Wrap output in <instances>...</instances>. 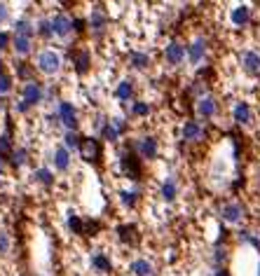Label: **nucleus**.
Returning <instances> with one entry per match:
<instances>
[{
    "instance_id": "43",
    "label": "nucleus",
    "mask_w": 260,
    "mask_h": 276,
    "mask_svg": "<svg viewBox=\"0 0 260 276\" xmlns=\"http://www.w3.org/2000/svg\"><path fill=\"white\" fill-rule=\"evenodd\" d=\"M17 110H19V113H28V110H31V105H28L26 101H19V103H17Z\"/></svg>"
},
{
    "instance_id": "12",
    "label": "nucleus",
    "mask_w": 260,
    "mask_h": 276,
    "mask_svg": "<svg viewBox=\"0 0 260 276\" xmlns=\"http://www.w3.org/2000/svg\"><path fill=\"white\" fill-rule=\"evenodd\" d=\"M216 110H218V105H216V98L213 96H199L197 98V115L199 117H213L216 115Z\"/></svg>"
},
{
    "instance_id": "31",
    "label": "nucleus",
    "mask_w": 260,
    "mask_h": 276,
    "mask_svg": "<svg viewBox=\"0 0 260 276\" xmlns=\"http://www.w3.org/2000/svg\"><path fill=\"white\" fill-rule=\"evenodd\" d=\"M68 227H70V232H73V234H85V220L78 218L75 213H70V215H68Z\"/></svg>"
},
{
    "instance_id": "44",
    "label": "nucleus",
    "mask_w": 260,
    "mask_h": 276,
    "mask_svg": "<svg viewBox=\"0 0 260 276\" xmlns=\"http://www.w3.org/2000/svg\"><path fill=\"white\" fill-rule=\"evenodd\" d=\"M216 276H230V272H227L225 267H218V269H216Z\"/></svg>"
},
{
    "instance_id": "18",
    "label": "nucleus",
    "mask_w": 260,
    "mask_h": 276,
    "mask_svg": "<svg viewBox=\"0 0 260 276\" xmlns=\"http://www.w3.org/2000/svg\"><path fill=\"white\" fill-rule=\"evenodd\" d=\"M232 115H234V122H237V124H248V122H251V105L244 103V101H239V103L234 105Z\"/></svg>"
},
{
    "instance_id": "39",
    "label": "nucleus",
    "mask_w": 260,
    "mask_h": 276,
    "mask_svg": "<svg viewBox=\"0 0 260 276\" xmlns=\"http://www.w3.org/2000/svg\"><path fill=\"white\" fill-rule=\"evenodd\" d=\"M10 42H12L10 33H7V31H0V52H2V49H7V47H10Z\"/></svg>"
},
{
    "instance_id": "29",
    "label": "nucleus",
    "mask_w": 260,
    "mask_h": 276,
    "mask_svg": "<svg viewBox=\"0 0 260 276\" xmlns=\"http://www.w3.org/2000/svg\"><path fill=\"white\" fill-rule=\"evenodd\" d=\"M33 178H35L40 185H47V187L54 183V173L50 171V169H35V171H33Z\"/></svg>"
},
{
    "instance_id": "41",
    "label": "nucleus",
    "mask_w": 260,
    "mask_h": 276,
    "mask_svg": "<svg viewBox=\"0 0 260 276\" xmlns=\"http://www.w3.org/2000/svg\"><path fill=\"white\" fill-rule=\"evenodd\" d=\"M85 28H87V21H85V19H73V31H75V33H85Z\"/></svg>"
},
{
    "instance_id": "42",
    "label": "nucleus",
    "mask_w": 260,
    "mask_h": 276,
    "mask_svg": "<svg viewBox=\"0 0 260 276\" xmlns=\"http://www.w3.org/2000/svg\"><path fill=\"white\" fill-rule=\"evenodd\" d=\"M7 16H10V7H7L5 2H0V24H5Z\"/></svg>"
},
{
    "instance_id": "11",
    "label": "nucleus",
    "mask_w": 260,
    "mask_h": 276,
    "mask_svg": "<svg viewBox=\"0 0 260 276\" xmlns=\"http://www.w3.org/2000/svg\"><path fill=\"white\" fill-rule=\"evenodd\" d=\"M14 147H12V122L7 117V131L0 136V159H5L10 164V157H12Z\"/></svg>"
},
{
    "instance_id": "21",
    "label": "nucleus",
    "mask_w": 260,
    "mask_h": 276,
    "mask_svg": "<svg viewBox=\"0 0 260 276\" xmlns=\"http://www.w3.org/2000/svg\"><path fill=\"white\" fill-rule=\"evenodd\" d=\"M131 274L136 276H155V269L148 260H134L131 262Z\"/></svg>"
},
{
    "instance_id": "7",
    "label": "nucleus",
    "mask_w": 260,
    "mask_h": 276,
    "mask_svg": "<svg viewBox=\"0 0 260 276\" xmlns=\"http://www.w3.org/2000/svg\"><path fill=\"white\" fill-rule=\"evenodd\" d=\"M136 155L143 159H155L157 157V141L153 136H143L136 141Z\"/></svg>"
},
{
    "instance_id": "19",
    "label": "nucleus",
    "mask_w": 260,
    "mask_h": 276,
    "mask_svg": "<svg viewBox=\"0 0 260 276\" xmlns=\"http://www.w3.org/2000/svg\"><path fill=\"white\" fill-rule=\"evenodd\" d=\"M96 33H101L105 28V14H104V10H101V5H96L94 10H91V16H89V21H87Z\"/></svg>"
},
{
    "instance_id": "1",
    "label": "nucleus",
    "mask_w": 260,
    "mask_h": 276,
    "mask_svg": "<svg viewBox=\"0 0 260 276\" xmlns=\"http://www.w3.org/2000/svg\"><path fill=\"white\" fill-rule=\"evenodd\" d=\"M80 157L85 159L87 164H99L101 157H104V145L99 138H94V136H85L82 141H80Z\"/></svg>"
},
{
    "instance_id": "3",
    "label": "nucleus",
    "mask_w": 260,
    "mask_h": 276,
    "mask_svg": "<svg viewBox=\"0 0 260 276\" xmlns=\"http://www.w3.org/2000/svg\"><path fill=\"white\" fill-rule=\"evenodd\" d=\"M35 64H38L40 73H45V75H54V73L61 70V56L54 52V49H42V52L38 54V59H35Z\"/></svg>"
},
{
    "instance_id": "15",
    "label": "nucleus",
    "mask_w": 260,
    "mask_h": 276,
    "mask_svg": "<svg viewBox=\"0 0 260 276\" xmlns=\"http://www.w3.org/2000/svg\"><path fill=\"white\" fill-rule=\"evenodd\" d=\"M204 54H207V40H195L190 45V49H188V59H190L192 66H199L202 59H204Z\"/></svg>"
},
{
    "instance_id": "17",
    "label": "nucleus",
    "mask_w": 260,
    "mask_h": 276,
    "mask_svg": "<svg viewBox=\"0 0 260 276\" xmlns=\"http://www.w3.org/2000/svg\"><path fill=\"white\" fill-rule=\"evenodd\" d=\"M251 19V7L248 5H237L232 10V24L234 26H246Z\"/></svg>"
},
{
    "instance_id": "13",
    "label": "nucleus",
    "mask_w": 260,
    "mask_h": 276,
    "mask_svg": "<svg viewBox=\"0 0 260 276\" xmlns=\"http://www.w3.org/2000/svg\"><path fill=\"white\" fill-rule=\"evenodd\" d=\"M242 68L248 75H260V54L258 52H244L242 54Z\"/></svg>"
},
{
    "instance_id": "40",
    "label": "nucleus",
    "mask_w": 260,
    "mask_h": 276,
    "mask_svg": "<svg viewBox=\"0 0 260 276\" xmlns=\"http://www.w3.org/2000/svg\"><path fill=\"white\" fill-rule=\"evenodd\" d=\"M17 73H19V78H21V80H28V82H31V68H28L26 64H19Z\"/></svg>"
},
{
    "instance_id": "46",
    "label": "nucleus",
    "mask_w": 260,
    "mask_h": 276,
    "mask_svg": "<svg viewBox=\"0 0 260 276\" xmlns=\"http://www.w3.org/2000/svg\"><path fill=\"white\" fill-rule=\"evenodd\" d=\"M0 75H5V64H2V59H0Z\"/></svg>"
},
{
    "instance_id": "8",
    "label": "nucleus",
    "mask_w": 260,
    "mask_h": 276,
    "mask_svg": "<svg viewBox=\"0 0 260 276\" xmlns=\"http://www.w3.org/2000/svg\"><path fill=\"white\" fill-rule=\"evenodd\" d=\"M183 59H185V47H183L181 42H169L167 45V49H164V61L169 64V66H178L183 64Z\"/></svg>"
},
{
    "instance_id": "27",
    "label": "nucleus",
    "mask_w": 260,
    "mask_h": 276,
    "mask_svg": "<svg viewBox=\"0 0 260 276\" xmlns=\"http://www.w3.org/2000/svg\"><path fill=\"white\" fill-rule=\"evenodd\" d=\"M28 162V152H26V147H17L12 152V157H10V164H12L14 169H21L24 164Z\"/></svg>"
},
{
    "instance_id": "28",
    "label": "nucleus",
    "mask_w": 260,
    "mask_h": 276,
    "mask_svg": "<svg viewBox=\"0 0 260 276\" xmlns=\"http://www.w3.org/2000/svg\"><path fill=\"white\" fill-rule=\"evenodd\" d=\"M33 31H35V28L31 26V21H26V19H19V21L14 24V35H24V38H33Z\"/></svg>"
},
{
    "instance_id": "6",
    "label": "nucleus",
    "mask_w": 260,
    "mask_h": 276,
    "mask_svg": "<svg viewBox=\"0 0 260 276\" xmlns=\"http://www.w3.org/2000/svg\"><path fill=\"white\" fill-rule=\"evenodd\" d=\"M204 136H207V129H204V124L202 122H197V119H188L185 124H183V138L185 141H204Z\"/></svg>"
},
{
    "instance_id": "16",
    "label": "nucleus",
    "mask_w": 260,
    "mask_h": 276,
    "mask_svg": "<svg viewBox=\"0 0 260 276\" xmlns=\"http://www.w3.org/2000/svg\"><path fill=\"white\" fill-rule=\"evenodd\" d=\"M73 64H75V70H78V75H85L87 70H89V64H91V56L87 49H78V52L73 54Z\"/></svg>"
},
{
    "instance_id": "35",
    "label": "nucleus",
    "mask_w": 260,
    "mask_h": 276,
    "mask_svg": "<svg viewBox=\"0 0 260 276\" xmlns=\"http://www.w3.org/2000/svg\"><path fill=\"white\" fill-rule=\"evenodd\" d=\"M131 113H134V115H139V117H143V115H148V113H150V105L143 103V101H136V103H134V108H131Z\"/></svg>"
},
{
    "instance_id": "37",
    "label": "nucleus",
    "mask_w": 260,
    "mask_h": 276,
    "mask_svg": "<svg viewBox=\"0 0 260 276\" xmlns=\"http://www.w3.org/2000/svg\"><path fill=\"white\" fill-rule=\"evenodd\" d=\"M7 250H10V237L5 229H0V255H5Z\"/></svg>"
},
{
    "instance_id": "2",
    "label": "nucleus",
    "mask_w": 260,
    "mask_h": 276,
    "mask_svg": "<svg viewBox=\"0 0 260 276\" xmlns=\"http://www.w3.org/2000/svg\"><path fill=\"white\" fill-rule=\"evenodd\" d=\"M120 169L122 173L131 178V180H139L143 176V169H141V162H139V155L134 150H122L120 152Z\"/></svg>"
},
{
    "instance_id": "9",
    "label": "nucleus",
    "mask_w": 260,
    "mask_h": 276,
    "mask_svg": "<svg viewBox=\"0 0 260 276\" xmlns=\"http://www.w3.org/2000/svg\"><path fill=\"white\" fill-rule=\"evenodd\" d=\"M221 215L223 220H227V223H239L244 218V206L239 201H227V204H223Z\"/></svg>"
},
{
    "instance_id": "23",
    "label": "nucleus",
    "mask_w": 260,
    "mask_h": 276,
    "mask_svg": "<svg viewBox=\"0 0 260 276\" xmlns=\"http://www.w3.org/2000/svg\"><path fill=\"white\" fill-rule=\"evenodd\" d=\"M159 195H162V199H164V201H173V199H176V195H178V190H176V180H173V178H167V180L162 183Z\"/></svg>"
},
{
    "instance_id": "20",
    "label": "nucleus",
    "mask_w": 260,
    "mask_h": 276,
    "mask_svg": "<svg viewBox=\"0 0 260 276\" xmlns=\"http://www.w3.org/2000/svg\"><path fill=\"white\" fill-rule=\"evenodd\" d=\"M54 166H56L59 171H66V169L70 166V152L66 150L64 145L54 150Z\"/></svg>"
},
{
    "instance_id": "30",
    "label": "nucleus",
    "mask_w": 260,
    "mask_h": 276,
    "mask_svg": "<svg viewBox=\"0 0 260 276\" xmlns=\"http://www.w3.org/2000/svg\"><path fill=\"white\" fill-rule=\"evenodd\" d=\"M38 35L45 40H50L54 35V28H52V19H40L38 21Z\"/></svg>"
},
{
    "instance_id": "26",
    "label": "nucleus",
    "mask_w": 260,
    "mask_h": 276,
    "mask_svg": "<svg viewBox=\"0 0 260 276\" xmlns=\"http://www.w3.org/2000/svg\"><path fill=\"white\" fill-rule=\"evenodd\" d=\"M129 64L134 68H139V70H143V68L150 66V56L143 52H131L129 54Z\"/></svg>"
},
{
    "instance_id": "36",
    "label": "nucleus",
    "mask_w": 260,
    "mask_h": 276,
    "mask_svg": "<svg viewBox=\"0 0 260 276\" xmlns=\"http://www.w3.org/2000/svg\"><path fill=\"white\" fill-rule=\"evenodd\" d=\"M12 92V78L5 73V75H0V94H10Z\"/></svg>"
},
{
    "instance_id": "45",
    "label": "nucleus",
    "mask_w": 260,
    "mask_h": 276,
    "mask_svg": "<svg viewBox=\"0 0 260 276\" xmlns=\"http://www.w3.org/2000/svg\"><path fill=\"white\" fill-rule=\"evenodd\" d=\"M5 171H7V162L0 159V176H5Z\"/></svg>"
},
{
    "instance_id": "38",
    "label": "nucleus",
    "mask_w": 260,
    "mask_h": 276,
    "mask_svg": "<svg viewBox=\"0 0 260 276\" xmlns=\"http://www.w3.org/2000/svg\"><path fill=\"white\" fill-rule=\"evenodd\" d=\"M110 124H113V129H115L117 133H124L127 131V122L122 117H110Z\"/></svg>"
},
{
    "instance_id": "4",
    "label": "nucleus",
    "mask_w": 260,
    "mask_h": 276,
    "mask_svg": "<svg viewBox=\"0 0 260 276\" xmlns=\"http://www.w3.org/2000/svg\"><path fill=\"white\" fill-rule=\"evenodd\" d=\"M56 117H59V122L64 124L68 131H75V129H78V110L73 108V103H68V101H59Z\"/></svg>"
},
{
    "instance_id": "32",
    "label": "nucleus",
    "mask_w": 260,
    "mask_h": 276,
    "mask_svg": "<svg viewBox=\"0 0 260 276\" xmlns=\"http://www.w3.org/2000/svg\"><path fill=\"white\" fill-rule=\"evenodd\" d=\"M120 201H122V204H124V206H136V201H139V195H136V192H129V190H122V192H120Z\"/></svg>"
},
{
    "instance_id": "14",
    "label": "nucleus",
    "mask_w": 260,
    "mask_h": 276,
    "mask_svg": "<svg viewBox=\"0 0 260 276\" xmlns=\"http://www.w3.org/2000/svg\"><path fill=\"white\" fill-rule=\"evenodd\" d=\"M115 232L122 244H129V246H136V244H139V229H136V225H120Z\"/></svg>"
},
{
    "instance_id": "22",
    "label": "nucleus",
    "mask_w": 260,
    "mask_h": 276,
    "mask_svg": "<svg viewBox=\"0 0 260 276\" xmlns=\"http://www.w3.org/2000/svg\"><path fill=\"white\" fill-rule=\"evenodd\" d=\"M91 267H94L96 272H104V274H108V272L113 269L110 260L105 258L104 253H94V255H91Z\"/></svg>"
},
{
    "instance_id": "25",
    "label": "nucleus",
    "mask_w": 260,
    "mask_h": 276,
    "mask_svg": "<svg viewBox=\"0 0 260 276\" xmlns=\"http://www.w3.org/2000/svg\"><path fill=\"white\" fill-rule=\"evenodd\" d=\"M12 45H14V52L19 54V56H26V54L31 52V38H24V35H14Z\"/></svg>"
},
{
    "instance_id": "5",
    "label": "nucleus",
    "mask_w": 260,
    "mask_h": 276,
    "mask_svg": "<svg viewBox=\"0 0 260 276\" xmlns=\"http://www.w3.org/2000/svg\"><path fill=\"white\" fill-rule=\"evenodd\" d=\"M42 96H45V92H42V84L35 82V80L26 82V84H24V89H21V101H26L31 108H33V105H38L40 101H42Z\"/></svg>"
},
{
    "instance_id": "33",
    "label": "nucleus",
    "mask_w": 260,
    "mask_h": 276,
    "mask_svg": "<svg viewBox=\"0 0 260 276\" xmlns=\"http://www.w3.org/2000/svg\"><path fill=\"white\" fill-rule=\"evenodd\" d=\"M80 141H82V136L78 131H68L64 136V143H66V150L68 147H80Z\"/></svg>"
},
{
    "instance_id": "34",
    "label": "nucleus",
    "mask_w": 260,
    "mask_h": 276,
    "mask_svg": "<svg viewBox=\"0 0 260 276\" xmlns=\"http://www.w3.org/2000/svg\"><path fill=\"white\" fill-rule=\"evenodd\" d=\"M101 136H104L105 141H117V136H120V133H117L115 129H113V124H110V119H108V122H105L104 127H101Z\"/></svg>"
},
{
    "instance_id": "10",
    "label": "nucleus",
    "mask_w": 260,
    "mask_h": 276,
    "mask_svg": "<svg viewBox=\"0 0 260 276\" xmlns=\"http://www.w3.org/2000/svg\"><path fill=\"white\" fill-rule=\"evenodd\" d=\"M52 28H54V35L68 38V35L73 33V19H68L66 14H56L52 19Z\"/></svg>"
},
{
    "instance_id": "24",
    "label": "nucleus",
    "mask_w": 260,
    "mask_h": 276,
    "mask_svg": "<svg viewBox=\"0 0 260 276\" xmlns=\"http://www.w3.org/2000/svg\"><path fill=\"white\" fill-rule=\"evenodd\" d=\"M131 94H134V84H131V80H122V82L117 84L115 96L120 98V101H129Z\"/></svg>"
}]
</instances>
